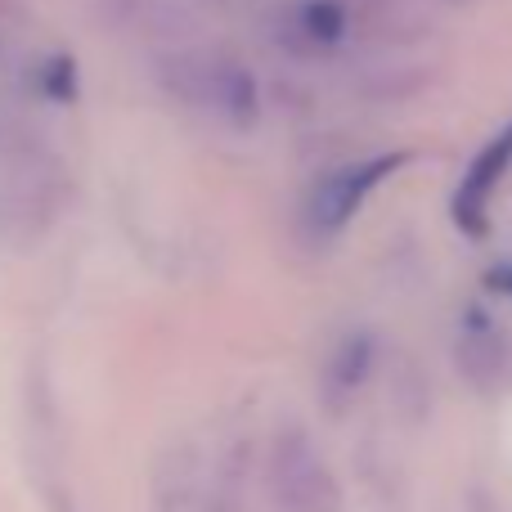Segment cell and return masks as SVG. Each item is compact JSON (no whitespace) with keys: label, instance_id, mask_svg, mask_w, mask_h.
<instances>
[{"label":"cell","instance_id":"ba28073f","mask_svg":"<svg viewBox=\"0 0 512 512\" xmlns=\"http://www.w3.org/2000/svg\"><path fill=\"white\" fill-rule=\"evenodd\" d=\"M203 459L189 445H171L153 463V512H203Z\"/></svg>","mask_w":512,"mask_h":512},{"label":"cell","instance_id":"9c48e42d","mask_svg":"<svg viewBox=\"0 0 512 512\" xmlns=\"http://www.w3.org/2000/svg\"><path fill=\"white\" fill-rule=\"evenodd\" d=\"M122 5V27L135 36H153V41H185L194 32L185 9L162 5V0H117Z\"/></svg>","mask_w":512,"mask_h":512},{"label":"cell","instance_id":"4fadbf2b","mask_svg":"<svg viewBox=\"0 0 512 512\" xmlns=\"http://www.w3.org/2000/svg\"><path fill=\"white\" fill-rule=\"evenodd\" d=\"M14 14V0H0V18H9Z\"/></svg>","mask_w":512,"mask_h":512},{"label":"cell","instance_id":"5b68a950","mask_svg":"<svg viewBox=\"0 0 512 512\" xmlns=\"http://www.w3.org/2000/svg\"><path fill=\"white\" fill-rule=\"evenodd\" d=\"M508 171H512V117L490 135L486 144H481L477 158H472L468 171H463L459 189L450 194V216L468 239H486L490 203H495V194L504 189Z\"/></svg>","mask_w":512,"mask_h":512},{"label":"cell","instance_id":"52a82bcc","mask_svg":"<svg viewBox=\"0 0 512 512\" xmlns=\"http://www.w3.org/2000/svg\"><path fill=\"white\" fill-rule=\"evenodd\" d=\"M373 369H378V342H373V333H364V328L346 333L342 342L333 346V355H328V364H324V378H319L324 405L333 409V414H342V409L369 387Z\"/></svg>","mask_w":512,"mask_h":512},{"label":"cell","instance_id":"6da1fadb","mask_svg":"<svg viewBox=\"0 0 512 512\" xmlns=\"http://www.w3.org/2000/svg\"><path fill=\"white\" fill-rule=\"evenodd\" d=\"M158 81L180 104L203 108L221 122L248 131L261 117V86L252 68L221 50H167L158 59Z\"/></svg>","mask_w":512,"mask_h":512},{"label":"cell","instance_id":"277c9868","mask_svg":"<svg viewBox=\"0 0 512 512\" xmlns=\"http://www.w3.org/2000/svg\"><path fill=\"white\" fill-rule=\"evenodd\" d=\"M409 162H414V153L391 149V153H378V158L342 162V167H333L328 176H319L315 189H310V198H306V212H301L306 216V230L315 234V239H337V234L360 216L364 198H369L378 185H387V180L396 176L400 167H409Z\"/></svg>","mask_w":512,"mask_h":512},{"label":"cell","instance_id":"30bf717a","mask_svg":"<svg viewBox=\"0 0 512 512\" xmlns=\"http://www.w3.org/2000/svg\"><path fill=\"white\" fill-rule=\"evenodd\" d=\"M346 27H351V14L342 0H306L297 9V32L306 45H337Z\"/></svg>","mask_w":512,"mask_h":512},{"label":"cell","instance_id":"7a4b0ae2","mask_svg":"<svg viewBox=\"0 0 512 512\" xmlns=\"http://www.w3.org/2000/svg\"><path fill=\"white\" fill-rule=\"evenodd\" d=\"M63 171L27 135L0 131V230L41 234L59 216Z\"/></svg>","mask_w":512,"mask_h":512},{"label":"cell","instance_id":"7c38bea8","mask_svg":"<svg viewBox=\"0 0 512 512\" xmlns=\"http://www.w3.org/2000/svg\"><path fill=\"white\" fill-rule=\"evenodd\" d=\"M486 288H495V292H504V297H512V261H499L495 270L486 274Z\"/></svg>","mask_w":512,"mask_h":512},{"label":"cell","instance_id":"8fae6325","mask_svg":"<svg viewBox=\"0 0 512 512\" xmlns=\"http://www.w3.org/2000/svg\"><path fill=\"white\" fill-rule=\"evenodd\" d=\"M45 95H54V99H72V95H77V72H72L68 59H50V63H45Z\"/></svg>","mask_w":512,"mask_h":512},{"label":"cell","instance_id":"8992f818","mask_svg":"<svg viewBox=\"0 0 512 512\" xmlns=\"http://www.w3.org/2000/svg\"><path fill=\"white\" fill-rule=\"evenodd\" d=\"M454 364H459L463 382L472 391H486V396L508 391L512 387V337L490 324L463 328L459 342H454Z\"/></svg>","mask_w":512,"mask_h":512},{"label":"cell","instance_id":"3957f363","mask_svg":"<svg viewBox=\"0 0 512 512\" xmlns=\"http://www.w3.org/2000/svg\"><path fill=\"white\" fill-rule=\"evenodd\" d=\"M265 490L279 512H342L346 490L306 427H283L265 450Z\"/></svg>","mask_w":512,"mask_h":512}]
</instances>
